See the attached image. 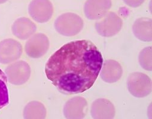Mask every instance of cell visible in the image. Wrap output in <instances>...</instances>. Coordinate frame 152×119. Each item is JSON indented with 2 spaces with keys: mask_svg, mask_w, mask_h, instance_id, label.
<instances>
[{
  "mask_svg": "<svg viewBox=\"0 0 152 119\" xmlns=\"http://www.w3.org/2000/svg\"><path fill=\"white\" fill-rule=\"evenodd\" d=\"M103 58L89 40L68 43L54 53L45 66L47 78L64 94L89 89L101 71Z\"/></svg>",
  "mask_w": 152,
  "mask_h": 119,
  "instance_id": "cell-1",
  "label": "cell"
},
{
  "mask_svg": "<svg viewBox=\"0 0 152 119\" xmlns=\"http://www.w3.org/2000/svg\"><path fill=\"white\" fill-rule=\"evenodd\" d=\"M83 20L77 14L66 13L60 15L55 22V28L61 35L73 36L81 32Z\"/></svg>",
  "mask_w": 152,
  "mask_h": 119,
  "instance_id": "cell-2",
  "label": "cell"
},
{
  "mask_svg": "<svg viewBox=\"0 0 152 119\" xmlns=\"http://www.w3.org/2000/svg\"><path fill=\"white\" fill-rule=\"evenodd\" d=\"M129 92L135 97L143 98L151 92V81L150 77L142 73H131L127 81Z\"/></svg>",
  "mask_w": 152,
  "mask_h": 119,
  "instance_id": "cell-3",
  "label": "cell"
},
{
  "mask_svg": "<svg viewBox=\"0 0 152 119\" xmlns=\"http://www.w3.org/2000/svg\"><path fill=\"white\" fill-rule=\"evenodd\" d=\"M95 23L98 33L104 37H111L118 33L123 26L122 19L115 13H107Z\"/></svg>",
  "mask_w": 152,
  "mask_h": 119,
  "instance_id": "cell-4",
  "label": "cell"
},
{
  "mask_svg": "<svg viewBox=\"0 0 152 119\" xmlns=\"http://www.w3.org/2000/svg\"><path fill=\"white\" fill-rule=\"evenodd\" d=\"M7 81L14 85L25 84L31 76L29 65L23 60H19L10 64L5 70Z\"/></svg>",
  "mask_w": 152,
  "mask_h": 119,
  "instance_id": "cell-5",
  "label": "cell"
},
{
  "mask_svg": "<svg viewBox=\"0 0 152 119\" xmlns=\"http://www.w3.org/2000/svg\"><path fill=\"white\" fill-rule=\"evenodd\" d=\"M28 13L36 22L46 23L53 16V4L50 0H32L28 6Z\"/></svg>",
  "mask_w": 152,
  "mask_h": 119,
  "instance_id": "cell-6",
  "label": "cell"
},
{
  "mask_svg": "<svg viewBox=\"0 0 152 119\" xmlns=\"http://www.w3.org/2000/svg\"><path fill=\"white\" fill-rule=\"evenodd\" d=\"M49 48V40L42 33L31 36L27 41L25 50L27 56L32 58H39L43 56Z\"/></svg>",
  "mask_w": 152,
  "mask_h": 119,
  "instance_id": "cell-7",
  "label": "cell"
},
{
  "mask_svg": "<svg viewBox=\"0 0 152 119\" xmlns=\"http://www.w3.org/2000/svg\"><path fill=\"white\" fill-rule=\"evenodd\" d=\"M22 53L21 44L15 39H6L0 42V63H13L20 57Z\"/></svg>",
  "mask_w": 152,
  "mask_h": 119,
  "instance_id": "cell-8",
  "label": "cell"
},
{
  "mask_svg": "<svg viewBox=\"0 0 152 119\" xmlns=\"http://www.w3.org/2000/svg\"><path fill=\"white\" fill-rule=\"evenodd\" d=\"M111 0H87L84 5L85 16L89 20H99L109 11Z\"/></svg>",
  "mask_w": 152,
  "mask_h": 119,
  "instance_id": "cell-9",
  "label": "cell"
},
{
  "mask_svg": "<svg viewBox=\"0 0 152 119\" xmlns=\"http://www.w3.org/2000/svg\"><path fill=\"white\" fill-rule=\"evenodd\" d=\"M88 102L85 98L74 97L68 100L64 107V114L68 119H81L86 115Z\"/></svg>",
  "mask_w": 152,
  "mask_h": 119,
  "instance_id": "cell-10",
  "label": "cell"
},
{
  "mask_svg": "<svg viewBox=\"0 0 152 119\" xmlns=\"http://www.w3.org/2000/svg\"><path fill=\"white\" fill-rule=\"evenodd\" d=\"M91 114L94 119H112L115 115V108L108 100L99 98L92 103Z\"/></svg>",
  "mask_w": 152,
  "mask_h": 119,
  "instance_id": "cell-11",
  "label": "cell"
},
{
  "mask_svg": "<svg viewBox=\"0 0 152 119\" xmlns=\"http://www.w3.org/2000/svg\"><path fill=\"white\" fill-rule=\"evenodd\" d=\"M37 30L35 24L27 17L18 19L12 26L13 35L21 40H26L32 36Z\"/></svg>",
  "mask_w": 152,
  "mask_h": 119,
  "instance_id": "cell-12",
  "label": "cell"
},
{
  "mask_svg": "<svg viewBox=\"0 0 152 119\" xmlns=\"http://www.w3.org/2000/svg\"><path fill=\"white\" fill-rule=\"evenodd\" d=\"M101 77L107 83H115L121 78L123 70L121 65L115 60H108L102 64Z\"/></svg>",
  "mask_w": 152,
  "mask_h": 119,
  "instance_id": "cell-13",
  "label": "cell"
},
{
  "mask_svg": "<svg viewBox=\"0 0 152 119\" xmlns=\"http://www.w3.org/2000/svg\"><path fill=\"white\" fill-rule=\"evenodd\" d=\"M132 31L137 38L143 42L151 41V19L141 17L136 20L132 26Z\"/></svg>",
  "mask_w": 152,
  "mask_h": 119,
  "instance_id": "cell-14",
  "label": "cell"
},
{
  "mask_svg": "<svg viewBox=\"0 0 152 119\" xmlns=\"http://www.w3.org/2000/svg\"><path fill=\"white\" fill-rule=\"evenodd\" d=\"M46 109L39 101H32L27 104L23 110V118L25 119H44L46 117Z\"/></svg>",
  "mask_w": 152,
  "mask_h": 119,
  "instance_id": "cell-15",
  "label": "cell"
},
{
  "mask_svg": "<svg viewBox=\"0 0 152 119\" xmlns=\"http://www.w3.org/2000/svg\"><path fill=\"white\" fill-rule=\"evenodd\" d=\"M7 82V78L5 73L0 69V110L7 106L9 102Z\"/></svg>",
  "mask_w": 152,
  "mask_h": 119,
  "instance_id": "cell-16",
  "label": "cell"
},
{
  "mask_svg": "<svg viewBox=\"0 0 152 119\" xmlns=\"http://www.w3.org/2000/svg\"><path fill=\"white\" fill-rule=\"evenodd\" d=\"M139 63L145 70L151 71V47H147L144 48L140 53Z\"/></svg>",
  "mask_w": 152,
  "mask_h": 119,
  "instance_id": "cell-17",
  "label": "cell"
},
{
  "mask_svg": "<svg viewBox=\"0 0 152 119\" xmlns=\"http://www.w3.org/2000/svg\"><path fill=\"white\" fill-rule=\"evenodd\" d=\"M123 1L129 7L136 8L141 6L145 0H123Z\"/></svg>",
  "mask_w": 152,
  "mask_h": 119,
  "instance_id": "cell-18",
  "label": "cell"
},
{
  "mask_svg": "<svg viewBox=\"0 0 152 119\" xmlns=\"http://www.w3.org/2000/svg\"><path fill=\"white\" fill-rule=\"evenodd\" d=\"M8 0H0V4H4L5 3H6Z\"/></svg>",
  "mask_w": 152,
  "mask_h": 119,
  "instance_id": "cell-19",
  "label": "cell"
}]
</instances>
